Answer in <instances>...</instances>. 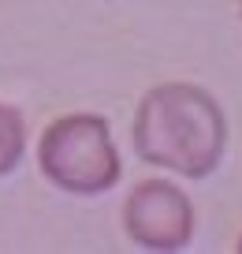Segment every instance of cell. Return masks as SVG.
I'll return each mask as SVG.
<instances>
[{
  "instance_id": "1",
  "label": "cell",
  "mask_w": 242,
  "mask_h": 254,
  "mask_svg": "<svg viewBox=\"0 0 242 254\" xmlns=\"http://www.w3.org/2000/svg\"><path fill=\"white\" fill-rule=\"evenodd\" d=\"M131 142L145 165L183 180H209L227 150V120L209 90L194 82H164L142 97Z\"/></svg>"
},
{
  "instance_id": "2",
  "label": "cell",
  "mask_w": 242,
  "mask_h": 254,
  "mask_svg": "<svg viewBox=\"0 0 242 254\" xmlns=\"http://www.w3.org/2000/svg\"><path fill=\"white\" fill-rule=\"evenodd\" d=\"M38 168L52 187L78 198H97L123 176L112 127L97 112H67L52 120L38 142Z\"/></svg>"
},
{
  "instance_id": "3",
  "label": "cell",
  "mask_w": 242,
  "mask_h": 254,
  "mask_svg": "<svg viewBox=\"0 0 242 254\" xmlns=\"http://www.w3.org/2000/svg\"><path fill=\"white\" fill-rule=\"evenodd\" d=\"M194 202L172 180H142L123 202L127 239L145 251H183L194 239Z\"/></svg>"
},
{
  "instance_id": "4",
  "label": "cell",
  "mask_w": 242,
  "mask_h": 254,
  "mask_svg": "<svg viewBox=\"0 0 242 254\" xmlns=\"http://www.w3.org/2000/svg\"><path fill=\"white\" fill-rule=\"evenodd\" d=\"M23 153H26V120L15 105L0 101V176L15 172Z\"/></svg>"
},
{
  "instance_id": "5",
  "label": "cell",
  "mask_w": 242,
  "mask_h": 254,
  "mask_svg": "<svg viewBox=\"0 0 242 254\" xmlns=\"http://www.w3.org/2000/svg\"><path fill=\"white\" fill-rule=\"evenodd\" d=\"M239 254H242V239H239Z\"/></svg>"
}]
</instances>
